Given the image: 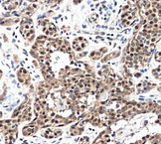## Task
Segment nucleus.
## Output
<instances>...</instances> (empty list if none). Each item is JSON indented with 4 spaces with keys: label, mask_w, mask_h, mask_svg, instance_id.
Wrapping results in <instances>:
<instances>
[{
    "label": "nucleus",
    "mask_w": 161,
    "mask_h": 144,
    "mask_svg": "<svg viewBox=\"0 0 161 144\" xmlns=\"http://www.w3.org/2000/svg\"><path fill=\"white\" fill-rule=\"evenodd\" d=\"M20 33L23 38L28 42H33L35 39V28L33 21L29 17H23L20 23Z\"/></svg>",
    "instance_id": "obj_1"
},
{
    "label": "nucleus",
    "mask_w": 161,
    "mask_h": 144,
    "mask_svg": "<svg viewBox=\"0 0 161 144\" xmlns=\"http://www.w3.org/2000/svg\"><path fill=\"white\" fill-rule=\"evenodd\" d=\"M17 129V121L14 119L0 120V134H5L10 130Z\"/></svg>",
    "instance_id": "obj_2"
},
{
    "label": "nucleus",
    "mask_w": 161,
    "mask_h": 144,
    "mask_svg": "<svg viewBox=\"0 0 161 144\" xmlns=\"http://www.w3.org/2000/svg\"><path fill=\"white\" fill-rule=\"evenodd\" d=\"M88 46V41L84 38H78L75 39L73 42V49L77 52H80Z\"/></svg>",
    "instance_id": "obj_3"
},
{
    "label": "nucleus",
    "mask_w": 161,
    "mask_h": 144,
    "mask_svg": "<svg viewBox=\"0 0 161 144\" xmlns=\"http://www.w3.org/2000/svg\"><path fill=\"white\" fill-rule=\"evenodd\" d=\"M17 78L19 80V82L24 85H28L30 83V76L25 69H20V70L18 71Z\"/></svg>",
    "instance_id": "obj_4"
},
{
    "label": "nucleus",
    "mask_w": 161,
    "mask_h": 144,
    "mask_svg": "<svg viewBox=\"0 0 161 144\" xmlns=\"http://www.w3.org/2000/svg\"><path fill=\"white\" fill-rule=\"evenodd\" d=\"M21 1L22 0H7V1L2 4V6L5 10H14L21 4Z\"/></svg>",
    "instance_id": "obj_5"
},
{
    "label": "nucleus",
    "mask_w": 161,
    "mask_h": 144,
    "mask_svg": "<svg viewBox=\"0 0 161 144\" xmlns=\"http://www.w3.org/2000/svg\"><path fill=\"white\" fill-rule=\"evenodd\" d=\"M43 32L46 34L47 36L54 37L57 35V28L54 24L52 23H48V25H45V27L43 28Z\"/></svg>",
    "instance_id": "obj_6"
},
{
    "label": "nucleus",
    "mask_w": 161,
    "mask_h": 144,
    "mask_svg": "<svg viewBox=\"0 0 161 144\" xmlns=\"http://www.w3.org/2000/svg\"><path fill=\"white\" fill-rule=\"evenodd\" d=\"M106 52V50H103V51H95V52H92L91 53V58L92 59H94V60H97V59H101L102 58V56L103 55V53Z\"/></svg>",
    "instance_id": "obj_7"
},
{
    "label": "nucleus",
    "mask_w": 161,
    "mask_h": 144,
    "mask_svg": "<svg viewBox=\"0 0 161 144\" xmlns=\"http://www.w3.org/2000/svg\"><path fill=\"white\" fill-rule=\"evenodd\" d=\"M30 2H37V1H40V0H28Z\"/></svg>",
    "instance_id": "obj_8"
},
{
    "label": "nucleus",
    "mask_w": 161,
    "mask_h": 144,
    "mask_svg": "<svg viewBox=\"0 0 161 144\" xmlns=\"http://www.w3.org/2000/svg\"><path fill=\"white\" fill-rule=\"evenodd\" d=\"M2 116H3V114H2L1 111H0V119H1V118H2Z\"/></svg>",
    "instance_id": "obj_9"
},
{
    "label": "nucleus",
    "mask_w": 161,
    "mask_h": 144,
    "mask_svg": "<svg viewBox=\"0 0 161 144\" xmlns=\"http://www.w3.org/2000/svg\"><path fill=\"white\" fill-rule=\"evenodd\" d=\"M2 75H3V73H2V71L0 70V79H1V77H2Z\"/></svg>",
    "instance_id": "obj_10"
}]
</instances>
